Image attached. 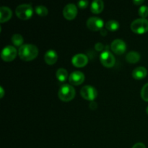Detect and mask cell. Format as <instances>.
Returning a JSON list of instances; mask_svg holds the SVG:
<instances>
[{
    "instance_id": "6da1fadb",
    "label": "cell",
    "mask_w": 148,
    "mask_h": 148,
    "mask_svg": "<svg viewBox=\"0 0 148 148\" xmlns=\"http://www.w3.org/2000/svg\"><path fill=\"white\" fill-rule=\"evenodd\" d=\"M38 54V49L37 46L33 44L27 43L23 44L21 47L19 48L18 55L20 59L23 61H31L36 59Z\"/></svg>"
},
{
    "instance_id": "7a4b0ae2",
    "label": "cell",
    "mask_w": 148,
    "mask_h": 148,
    "mask_svg": "<svg viewBox=\"0 0 148 148\" xmlns=\"http://www.w3.org/2000/svg\"><path fill=\"white\" fill-rule=\"evenodd\" d=\"M76 95L75 88L69 84H64L60 87L58 92L59 99L64 102H68L73 99Z\"/></svg>"
},
{
    "instance_id": "3957f363",
    "label": "cell",
    "mask_w": 148,
    "mask_h": 148,
    "mask_svg": "<svg viewBox=\"0 0 148 148\" xmlns=\"http://www.w3.org/2000/svg\"><path fill=\"white\" fill-rule=\"evenodd\" d=\"M15 13L21 20H28L33 16V7L29 4H21L16 7Z\"/></svg>"
},
{
    "instance_id": "277c9868",
    "label": "cell",
    "mask_w": 148,
    "mask_h": 148,
    "mask_svg": "<svg viewBox=\"0 0 148 148\" xmlns=\"http://www.w3.org/2000/svg\"><path fill=\"white\" fill-rule=\"evenodd\" d=\"M131 30L137 34L146 33L148 31V20L146 18L136 19L132 23Z\"/></svg>"
},
{
    "instance_id": "5b68a950",
    "label": "cell",
    "mask_w": 148,
    "mask_h": 148,
    "mask_svg": "<svg viewBox=\"0 0 148 148\" xmlns=\"http://www.w3.org/2000/svg\"><path fill=\"white\" fill-rule=\"evenodd\" d=\"M80 95L84 99L94 101L98 96V91L92 85H85L81 88Z\"/></svg>"
},
{
    "instance_id": "8992f818",
    "label": "cell",
    "mask_w": 148,
    "mask_h": 148,
    "mask_svg": "<svg viewBox=\"0 0 148 148\" xmlns=\"http://www.w3.org/2000/svg\"><path fill=\"white\" fill-rule=\"evenodd\" d=\"M17 54V51L16 48L14 46L8 45L1 51V58L5 62H11L15 59Z\"/></svg>"
},
{
    "instance_id": "52a82bcc",
    "label": "cell",
    "mask_w": 148,
    "mask_h": 148,
    "mask_svg": "<svg viewBox=\"0 0 148 148\" xmlns=\"http://www.w3.org/2000/svg\"><path fill=\"white\" fill-rule=\"evenodd\" d=\"M86 25L88 29L93 31L101 30L104 25L103 20L98 17H90L86 22Z\"/></svg>"
},
{
    "instance_id": "ba28073f",
    "label": "cell",
    "mask_w": 148,
    "mask_h": 148,
    "mask_svg": "<svg viewBox=\"0 0 148 148\" xmlns=\"http://www.w3.org/2000/svg\"><path fill=\"white\" fill-rule=\"evenodd\" d=\"M100 61L106 67H112L114 66L116 59L112 53L108 51H104L100 55Z\"/></svg>"
},
{
    "instance_id": "9c48e42d",
    "label": "cell",
    "mask_w": 148,
    "mask_h": 148,
    "mask_svg": "<svg viewBox=\"0 0 148 148\" xmlns=\"http://www.w3.org/2000/svg\"><path fill=\"white\" fill-rule=\"evenodd\" d=\"M77 14V7L75 4L69 3L63 9V15L66 20H73Z\"/></svg>"
},
{
    "instance_id": "30bf717a",
    "label": "cell",
    "mask_w": 148,
    "mask_h": 148,
    "mask_svg": "<svg viewBox=\"0 0 148 148\" xmlns=\"http://www.w3.org/2000/svg\"><path fill=\"white\" fill-rule=\"evenodd\" d=\"M111 50L116 54H123L126 51L127 45L126 43L121 39H115L113 40L111 44Z\"/></svg>"
},
{
    "instance_id": "8fae6325",
    "label": "cell",
    "mask_w": 148,
    "mask_h": 148,
    "mask_svg": "<svg viewBox=\"0 0 148 148\" xmlns=\"http://www.w3.org/2000/svg\"><path fill=\"white\" fill-rule=\"evenodd\" d=\"M85 80V75L80 71H75L72 72L69 77V83L73 85H81Z\"/></svg>"
},
{
    "instance_id": "7c38bea8",
    "label": "cell",
    "mask_w": 148,
    "mask_h": 148,
    "mask_svg": "<svg viewBox=\"0 0 148 148\" xmlns=\"http://www.w3.org/2000/svg\"><path fill=\"white\" fill-rule=\"evenodd\" d=\"M72 63L76 67H82L88 63V58L84 53H77L72 57Z\"/></svg>"
},
{
    "instance_id": "4fadbf2b",
    "label": "cell",
    "mask_w": 148,
    "mask_h": 148,
    "mask_svg": "<svg viewBox=\"0 0 148 148\" xmlns=\"http://www.w3.org/2000/svg\"><path fill=\"white\" fill-rule=\"evenodd\" d=\"M44 60L48 64H54L58 60V54L56 51L53 50V49H50V50L47 51L44 55Z\"/></svg>"
},
{
    "instance_id": "5bb4252c",
    "label": "cell",
    "mask_w": 148,
    "mask_h": 148,
    "mask_svg": "<svg viewBox=\"0 0 148 148\" xmlns=\"http://www.w3.org/2000/svg\"><path fill=\"white\" fill-rule=\"evenodd\" d=\"M12 16V12L8 7L2 6L0 7V22L1 23L7 22Z\"/></svg>"
},
{
    "instance_id": "9a60e30c",
    "label": "cell",
    "mask_w": 148,
    "mask_h": 148,
    "mask_svg": "<svg viewBox=\"0 0 148 148\" xmlns=\"http://www.w3.org/2000/svg\"><path fill=\"white\" fill-rule=\"evenodd\" d=\"M147 75V69L144 66L136 67L132 72V77L135 79H142L145 77Z\"/></svg>"
},
{
    "instance_id": "2e32d148",
    "label": "cell",
    "mask_w": 148,
    "mask_h": 148,
    "mask_svg": "<svg viewBox=\"0 0 148 148\" xmlns=\"http://www.w3.org/2000/svg\"><path fill=\"white\" fill-rule=\"evenodd\" d=\"M104 2L102 0H94L91 3L90 10L94 14H99L103 10Z\"/></svg>"
},
{
    "instance_id": "e0dca14e",
    "label": "cell",
    "mask_w": 148,
    "mask_h": 148,
    "mask_svg": "<svg viewBox=\"0 0 148 148\" xmlns=\"http://www.w3.org/2000/svg\"><path fill=\"white\" fill-rule=\"evenodd\" d=\"M126 60L130 64H135L140 60V54L137 51H132L127 54Z\"/></svg>"
},
{
    "instance_id": "ac0fdd59",
    "label": "cell",
    "mask_w": 148,
    "mask_h": 148,
    "mask_svg": "<svg viewBox=\"0 0 148 148\" xmlns=\"http://www.w3.org/2000/svg\"><path fill=\"white\" fill-rule=\"evenodd\" d=\"M68 72L64 68H59L56 72V77L60 82H64L68 78Z\"/></svg>"
},
{
    "instance_id": "d6986e66",
    "label": "cell",
    "mask_w": 148,
    "mask_h": 148,
    "mask_svg": "<svg viewBox=\"0 0 148 148\" xmlns=\"http://www.w3.org/2000/svg\"><path fill=\"white\" fill-rule=\"evenodd\" d=\"M12 42L13 44L15 46H19V47H21L23 45V41H24V38L22 36V35L19 34V33H15V34L13 35L11 38Z\"/></svg>"
},
{
    "instance_id": "ffe728a7",
    "label": "cell",
    "mask_w": 148,
    "mask_h": 148,
    "mask_svg": "<svg viewBox=\"0 0 148 148\" xmlns=\"http://www.w3.org/2000/svg\"><path fill=\"white\" fill-rule=\"evenodd\" d=\"M120 27V25L118 21L114 20H108L106 23V27L107 30H111V31H116L118 30Z\"/></svg>"
},
{
    "instance_id": "44dd1931",
    "label": "cell",
    "mask_w": 148,
    "mask_h": 148,
    "mask_svg": "<svg viewBox=\"0 0 148 148\" xmlns=\"http://www.w3.org/2000/svg\"><path fill=\"white\" fill-rule=\"evenodd\" d=\"M35 11L38 15L41 16V17H45L49 13L47 7L43 5H37L35 8Z\"/></svg>"
},
{
    "instance_id": "7402d4cb",
    "label": "cell",
    "mask_w": 148,
    "mask_h": 148,
    "mask_svg": "<svg viewBox=\"0 0 148 148\" xmlns=\"http://www.w3.org/2000/svg\"><path fill=\"white\" fill-rule=\"evenodd\" d=\"M138 13L142 18H145L148 16V7L146 5H143L139 8Z\"/></svg>"
},
{
    "instance_id": "603a6c76",
    "label": "cell",
    "mask_w": 148,
    "mask_h": 148,
    "mask_svg": "<svg viewBox=\"0 0 148 148\" xmlns=\"http://www.w3.org/2000/svg\"><path fill=\"white\" fill-rule=\"evenodd\" d=\"M141 97L144 101H148V82L146 83L142 88Z\"/></svg>"
},
{
    "instance_id": "cb8c5ba5",
    "label": "cell",
    "mask_w": 148,
    "mask_h": 148,
    "mask_svg": "<svg viewBox=\"0 0 148 148\" xmlns=\"http://www.w3.org/2000/svg\"><path fill=\"white\" fill-rule=\"evenodd\" d=\"M77 5L79 8L85 9L88 6V1L87 0H79L77 2Z\"/></svg>"
},
{
    "instance_id": "d4e9b609",
    "label": "cell",
    "mask_w": 148,
    "mask_h": 148,
    "mask_svg": "<svg viewBox=\"0 0 148 148\" xmlns=\"http://www.w3.org/2000/svg\"><path fill=\"white\" fill-rule=\"evenodd\" d=\"M132 148H146V147L143 143H137L135 145H134Z\"/></svg>"
},
{
    "instance_id": "484cf974",
    "label": "cell",
    "mask_w": 148,
    "mask_h": 148,
    "mask_svg": "<svg viewBox=\"0 0 148 148\" xmlns=\"http://www.w3.org/2000/svg\"><path fill=\"white\" fill-rule=\"evenodd\" d=\"M89 106L91 110H95L97 108V107H98V105H97V103L95 102V101H91Z\"/></svg>"
},
{
    "instance_id": "4316f807",
    "label": "cell",
    "mask_w": 148,
    "mask_h": 148,
    "mask_svg": "<svg viewBox=\"0 0 148 148\" xmlns=\"http://www.w3.org/2000/svg\"><path fill=\"white\" fill-rule=\"evenodd\" d=\"M95 48L97 51H102L103 49V45L101 43H98L95 44Z\"/></svg>"
},
{
    "instance_id": "83f0119b",
    "label": "cell",
    "mask_w": 148,
    "mask_h": 148,
    "mask_svg": "<svg viewBox=\"0 0 148 148\" xmlns=\"http://www.w3.org/2000/svg\"><path fill=\"white\" fill-rule=\"evenodd\" d=\"M143 2H144V0H134V1H133V3H134V4H137V5H140V4H143Z\"/></svg>"
},
{
    "instance_id": "f1b7e54d",
    "label": "cell",
    "mask_w": 148,
    "mask_h": 148,
    "mask_svg": "<svg viewBox=\"0 0 148 148\" xmlns=\"http://www.w3.org/2000/svg\"><path fill=\"white\" fill-rule=\"evenodd\" d=\"M4 95V90L2 86H0V98H2Z\"/></svg>"
},
{
    "instance_id": "f546056e",
    "label": "cell",
    "mask_w": 148,
    "mask_h": 148,
    "mask_svg": "<svg viewBox=\"0 0 148 148\" xmlns=\"http://www.w3.org/2000/svg\"><path fill=\"white\" fill-rule=\"evenodd\" d=\"M101 34L103 35V36H105L104 34H106V30L103 31V29H102V30H101Z\"/></svg>"
},
{
    "instance_id": "4dcf8cb0",
    "label": "cell",
    "mask_w": 148,
    "mask_h": 148,
    "mask_svg": "<svg viewBox=\"0 0 148 148\" xmlns=\"http://www.w3.org/2000/svg\"><path fill=\"white\" fill-rule=\"evenodd\" d=\"M146 112H147V114H148V106L147 107V108H146Z\"/></svg>"
}]
</instances>
